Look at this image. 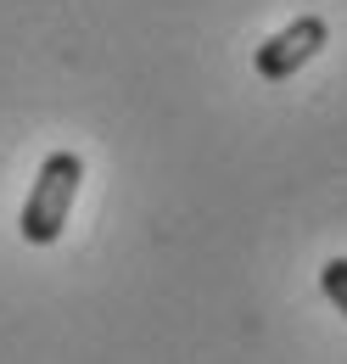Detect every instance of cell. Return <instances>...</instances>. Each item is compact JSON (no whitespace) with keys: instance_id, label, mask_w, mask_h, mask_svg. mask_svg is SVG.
Wrapping results in <instances>:
<instances>
[{"instance_id":"2","label":"cell","mask_w":347,"mask_h":364,"mask_svg":"<svg viewBox=\"0 0 347 364\" xmlns=\"http://www.w3.org/2000/svg\"><path fill=\"white\" fill-rule=\"evenodd\" d=\"M325 40H331V23L325 17H292L280 34H269L258 46V56H252V68H258V79H269V85H280V79H292L297 68H308L319 50H325Z\"/></svg>"},{"instance_id":"3","label":"cell","mask_w":347,"mask_h":364,"mask_svg":"<svg viewBox=\"0 0 347 364\" xmlns=\"http://www.w3.org/2000/svg\"><path fill=\"white\" fill-rule=\"evenodd\" d=\"M319 286H325V297L336 303V314L347 319V258H331V264L319 269Z\"/></svg>"},{"instance_id":"1","label":"cell","mask_w":347,"mask_h":364,"mask_svg":"<svg viewBox=\"0 0 347 364\" xmlns=\"http://www.w3.org/2000/svg\"><path fill=\"white\" fill-rule=\"evenodd\" d=\"M79 180H85V157H79V151H50L40 163L34 191H28V202H23V219H17V230H23L28 247L62 241L68 213H73V202H79Z\"/></svg>"}]
</instances>
